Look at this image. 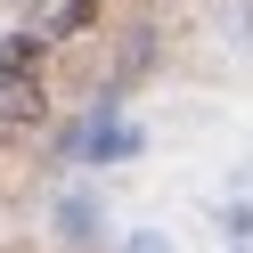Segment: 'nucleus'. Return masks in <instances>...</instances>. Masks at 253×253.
Returning <instances> with one entry per match:
<instances>
[{
  "label": "nucleus",
  "mask_w": 253,
  "mask_h": 253,
  "mask_svg": "<svg viewBox=\"0 0 253 253\" xmlns=\"http://www.w3.org/2000/svg\"><path fill=\"white\" fill-rule=\"evenodd\" d=\"M74 147H82L90 164H123V155H139V131H131V123H90Z\"/></svg>",
  "instance_id": "obj_1"
},
{
  "label": "nucleus",
  "mask_w": 253,
  "mask_h": 253,
  "mask_svg": "<svg viewBox=\"0 0 253 253\" xmlns=\"http://www.w3.org/2000/svg\"><path fill=\"white\" fill-rule=\"evenodd\" d=\"M131 253H171V245H155V237H139V245H131Z\"/></svg>",
  "instance_id": "obj_4"
},
{
  "label": "nucleus",
  "mask_w": 253,
  "mask_h": 253,
  "mask_svg": "<svg viewBox=\"0 0 253 253\" xmlns=\"http://www.w3.org/2000/svg\"><path fill=\"white\" fill-rule=\"evenodd\" d=\"M41 57H49V41H41V33H0V74L41 82Z\"/></svg>",
  "instance_id": "obj_3"
},
{
  "label": "nucleus",
  "mask_w": 253,
  "mask_h": 253,
  "mask_svg": "<svg viewBox=\"0 0 253 253\" xmlns=\"http://www.w3.org/2000/svg\"><path fill=\"white\" fill-rule=\"evenodd\" d=\"M49 115V90L41 82H17V74H0V123H41Z\"/></svg>",
  "instance_id": "obj_2"
}]
</instances>
